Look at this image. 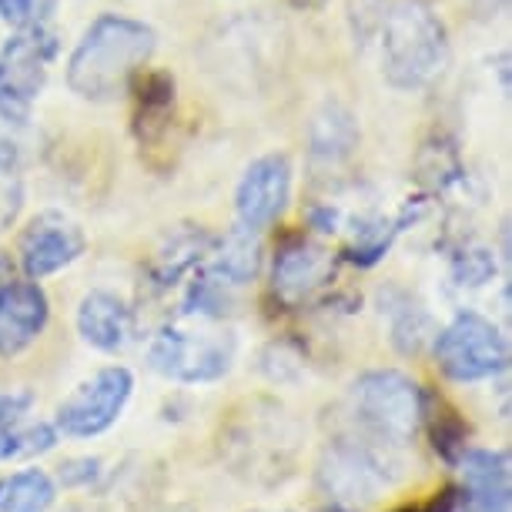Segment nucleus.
Listing matches in <instances>:
<instances>
[{
  "label": "nucleus",
  "instance_id": "nucleus-12",
  "mask_svg": "<svg viewBox=\"0 0 512 512\" xmlns=\"http://www.w3.org/2000/svg\"><path fill=\"white\" fill-rule=\"evenodd\" d=\"M462 469L466 496L472 512H509L512 509V482H509V452L506 449H476L469 446L456 462Z\"/></svg>",
  "mask_w": 512,
  "mask_h": 512
},
{
  "label": "nucleus",
  "instance_id": "nucleus-3",
  "mask_svg": "<svg viewBox=\"0 0 512 512\" xmlns=\"http://www.w3.org/2000/svg\"><path fill=\"white\" fill-rule=\"evenodd\" d=\"M352 415L359 436L399 452L422 429V389L395 369L365 372L352 385Z\"/></svg>",
  "mask_w": 512,
  "mask_h": 512
},
{
  "label": "nucleus",
  "instance_id": "nucleus-8",
  "mask_svg": "<svg viewBox=\"0 0 512 512\" xmlns=\"http://www.w3.org/2000/svg\"><path fill=\"white\" fill-rule=\"evenodd\" d=\"M134 392V375L124 365H108L81 382L57 405L54 429L67 439H94L121 419Z\"/></svg>",
  "mask_w": 512,
  "mask_h": 512
},
{
  "label": "nucleus",
  "instance_id": "nucleus-14",
  "mask_svg": "<svg viewBox=\"0 0 512 512\" xmlns=\"http://www.w3.org/2000/svg\"><path fill=\"white\" fill-rule=\"evenodd\" d=\"M34 405L31 392H0V462L41 456L54 449L57 429L47 422H31L27 412Z\"/></svg>",
  "mask_w": 512,
  "mask_h": 512
},
{
  "label": "nucleus",
  "instance_id": "nucleus-22",
  "mask_svg": "<svg viewBox=\"0 0 512 512\" xmlns=\"http://www.w3.org/2000/svg\"><path fill=\"white\" fill-rule=\"evenodd\" d=\"M231 292L235 288L218 282L215 275H208L205 268L198 272L195 282L188 285V295H185V312L188 315H205V318H225V312L231 308Z\"/></svg>",
  "mask_w": 512,
  "mask_h": 512
},
{
  "label": "nucleus",
  "instance_id": "nucleus-2",
  "mask_svg": "<svg viewBox=\"0 0 512 512\" xmlns=\"http://www.w3.org/2000/svg\"><path fill=\"white\" fill-rule=\"evenodd\" d=\"M449 64V31L429 0H395L382 21V77L395 91H425Z\"/></svg>",
  "mask_w": 512,
  "mask_h": 512
},
{
  "label": "nucleus",
  "instance_id": "nucleus-1",
  "mask_svg": "<svg viewBox=\"0 0 512 512\" xmlns=\"http://www.w3.org/2000/svg\"><path fill=\"white\" fill-rule=\"evenodd\" d=\"M158 37L144 21L101 14L67 61V88L81 101L108 104L128 91L131 77L151 61Z\"/></svg>",
  "mask_w": 512,
  "mask_h": 512
},
{
  "label": "nucleus",
  "instance_id": "nucleus-17",
  "mask_svg": "<svg viewBox=\"0 0 512 512\" xmlns=\"http://www.w3.org/2000/svg\"><path fill=\"white\" fill-rule=\"evenodd\" d=\"M308 148L315 161L338 164L359 148V124L355 114L338 101H325L315 111L312 128H308Z\"/></svg>",
  "mask_w": 512,
  "mask_h": 512
},
{
  "label": "nucleus",
  "instance_id": "nucleus-13",
  "mask_svg": "<svg viewBox=\"0 0 512 512\" xmlns=\"http://www.w3.org/2000/svg\"><path fill=\"white\" fill-rule=\"evenodd\" d=\"M77 332L91 349L121 352L134 335V315L121 295L94 288L77 305Z\"/></svg>",
  "mask_w": 512,
  "mask_h": 512
},
{
  "label": "nucleus",
  "instance_id": "nucleus-15",
  "mask_svg": "<svg viewBox=\"0 0 512 512\" xmlns=\"http://www.w3.org/2000/svg\"><path fill=\"white\" fill-rule=\"evenodd\" d=\"M328 275H332V258L312 241H288L275 255V292L292 305L322 288Z\"/></svg>",
  "mask_w": 512,
  "mask_h": 512
},
{
  "label": "nucleus",
  "instance_id": "nucleus-26",
  "mask_svg": "<svg viewBox=\"0 0 512 512\" xmlns=\"http://www.w3.org/2000/svg\"><path fill=\"white\" fill-rule=\"evenodd\" d=\"M54 11H57V0H0V21L17 27V31L44 27Z\"/></svg>",
  "mask_w": 512,
  "mask_h": 512
},
{
  "label": "nucleus",
  "instance_id": "nucleus-19",
  "mask_svg": "<svg viewBox=\"0 0 512 512\" xmlns=\"http://www.w3.org/2000/svg\"><path fill=\"white\" fill-rule=\"evenodd\" d=\"M422 425L429 429V439L439 456L456 469L462 452L469 449V425L462 422V415L446 399L422 392Z\"/></svg>",
  "mask_w": 512,
  "mask_h": 512
},
{
  "label": "nucleus",
  "instance_id": "nucleus-21",
  "mask_svg": "<svg viewBox=\"0 0 512 512\" xmlns=\"http://www.w3.org/2000/svg\"><path fill=\"white\" fill-rule=\"evenodd\" d=\"M389 315H392V342L405 355L422 352V345L436 338L429 312L419 302H412V298L402 295V305H389Z\"/></svg>",
  "mask_w": 512,
  "mask_h": 512
},
{
  "label": "nucleus",
  "instance_id": "nucleus-20",
  "mask_svg": "<svg viewBox=\"0 0 512 512\" xmlns=\"http://www.w3.org/2000/svg\"><path fill=\"white\" fill-rule=\"evenodd\" d=\"M54 499L57 486L44 469H17L0 479V512H47Z\"/></svg>",
  "mask_w": 512,
  "mask_h": 512
},
{
  "label": "nucleus",
  "instance_id": "nucleus-9",
  "mask_svg": "<svg viewBox=\"0 0 512 512\" xmlns=\"http://www.w3.org/2000/svg\"><path fill=\"white\" fill-rule=\"evenodd\" d=\"M292 175V158L282 151L251 161L235 188L238 225L251 231H265L268 225H275L292 201Z\"/></svg>",
  "mask_w": 512,
  "mask_h": 512
},
{
  "label": "nucleus",
  "instance_id": "nucleus-25",
  "mask_svg": "<svg viewBox=\"0 0 512 512\" xmlns=\"http://www.w3.org/2000/svg\"><path fill=\"white\" fill-rule=\"evenodd\" d=\"M452 275H456L459 285L482 288L486 282H492V275H496V258H492L489 248L472 245L452 258Z\"/></svg>",
  "mask_w": 512,
  "mask_h": 512
},
{
  "label": "nucleus",
  "instance_id": "nucleus-18",
  "mask_svg": "<svg viewBox=\"0 0 512 512\" xmlns=\"http://www.w3.org/2000/svg\"><path fill=\"white\" fill-rule=\"evenodd\" d=\"M208 251H211V238L201 228L171 231V235L164 238V245L158 248V255H154V262H151V278L161 288L175 285L181 275L205 262Z\"/></svg>",
  "mask_w": 512,
  "mask_h": 512
},
{
  "label": "nucleus",
  "instance_id": "nucleus-5",
  "mask_svg": "<svg viewBox=\"0 0 512 512\" xmlns=\"http://www.w3.org/2000/svg\"><path fill=\"white\" fill-rule=\"evenodd\" d=\"M436 365L452 382L496 379L509 365V345L496 325L479 312H459L432 338Z\"/></svg>",
  "mask_w": 512,
  "mask_h": 512
},
{
  "label": "nucleus",
  "instance_id": "nucleus-24",
  "mask_svg": "<svg viewBox=\"0 0 512 512\" xmlns=\"http://www.w3.org/2000/svg\"><path fill=\"white\" fill-rule=\"evenodd\" d=\"M21 211V168L17 151L0 138V228H7Z\"/></svg>",
  "mask_w": 512,
  "mask_h": 512
},
{
  "label": "nucleus",
  "instance_id": "nucleus-4",
  "mask_svg": "<svg viewBox=\"0 0 512 512\" xmlns=\"http://www.w3.org/2000/svg\"><path fill=\"white\" fill-rule=\"evenodd\" d=\"M402 476L395 449L379 446L365 436L335 439L318 462V486L338 509H355L379 499L385 486Z\"/></svg>",
  "mask_w": 512,
  "mask_h": 512
},
{
  "label": "nucleus",
  "instance_id": "nucleus-7",
  "mask_svg": "<svg viewBox=\"0 0 512 512\" xmlns=\"http://www.w3.org/2000/svg\"><path fill=\"white\" fill-rule=\"evenodd\" d=\"M148 362L158 375L181 385L218 382L231 372V362H235V338L228 332L198 335L164 328V332L154 335Z\"/></svg>",
  "mask_w": 512,
  "mask_h": 512
},
{
  "label": "nucleus",
  "instance_id": "nucleus-11",
  "mask_svg": "<svg viewBox=\"0 0 512 512\" xmlns=\"http://www.w3.org/2000/svg\"><path fill=\"white\" fill-rule=\"evenodd\" d=\"M51 322V298L41 282H0V359H14L34 345Z\"/></svg>",
  "mask_w": 512,
  "mask_h": 512
},
{
  "label": "nucleus",
  "instance_id": "nucleus-16",
  "mask_svg": "<svg viewBox=\"0 0 512 512\" xmlns=\"http://www.w3.org/2000/svg\"><path fill=\"white\" fill-rule=\"evenodd\" d=\"M205 258H208L205 262L208 275H215L218 282H225L231 288H241L255 282L258 268H262V241H258V231L238 225L218 245H211Z\"/></svg>",
  "mask_w": 512,
  "mask_h": 512
},
{
  "label": "nucleus",
  "instance_id": "nucleus-23",
  "mask_svg": "<svg viewBox=\"0 0 512 512\" xmlns=\"http://www.w3.org/2000/svg\"><path fill=\"white\" fill-rule=\"evenodd\" d=\"M395 231H399V228H392L385 218L362 221V225L355 228V241H352V248H349V258H352V262L365 265V268L375 265L385 255V251H389Z\"/></svg>",
  "mask_w": 512,
  "mask_h": 512
},
{
  "label": "nucleus",
  "instance_id": "nucleus-6",
  "mask_svg": "<svg viewBox=\"0 0 512 512\" xmlns=\"http://www.w3.org/2000/svg\"><path fill=\"white\" fill-rule=\"evenodd\" d=\"M54 37L44 34V27L17 31V37L0 51V121L24 128L31 121V111L41 98L47 71L54 61Z\"/></svg>",
  "mask_w": 512,
  "mask_h": 512
},
{
  "label": "nucleus",
  "instance_id": "nucleus-10",
  "mask_svg": "<svg viewBox=\"0 0 512 512\" xmlns=\"http://www.w3.org/2000/svg\"><path fill=\"white\" fill-rule=\"evenodd\" d=\"M84 248H88L84 231L71 218L47 211V215H37L21 235V268L27 278L41 282V278L74 265L84 255Z\"/></svg>",
  "mask_w": 512,
  "mask_h": 512
},
{
  "label": "nucleus",
  "instance_id": "nucleus-27",
  "mask_svg": "<svg viewBox=\"0 0 512 512\" xmlns=\"http://www.w3.org/2000/svg\"><path fill=\"white\" fill-rule=\"evenodd\" d=\"M399 512H472V509H469L466 496H462V489L449 486V489H442L439 496H432L425 506H405Z\"/></svg>",
  "mask_w": 512,
  "mask_h": 512
}]
</instances>
